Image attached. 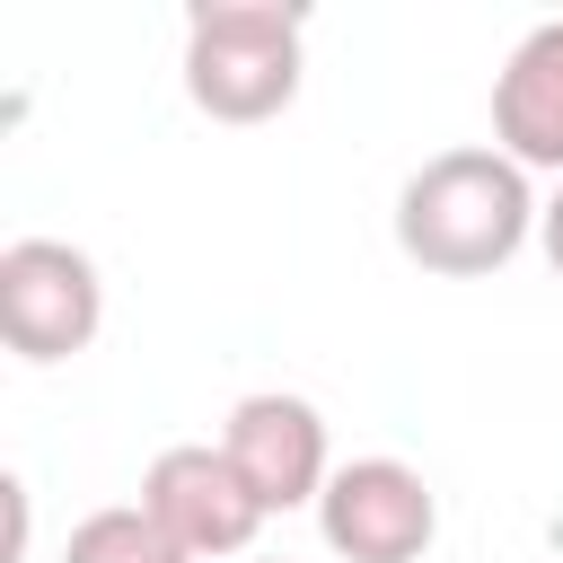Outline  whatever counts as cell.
Segmentation results:
<instances>
[{
    "instance_id": "1",
    "label": "cell",
    "mask_w": 563,
    "mask_h": 563,
    "mask_svg": "<svg viewBox=\"0 0 563 563\" xmlns=\"http://www.w3.org/2000/svg\"><path fill=\"white\" fill-rule=\"evenodd\" d=\"M537 194H528V167L501 158L493 141H466V150H440L405 176L396 194V246L422 264V273H449V282H484L501 273L528 238H537Z\"/></svg>"
},
{
    "instance_id": "2",
    "label": "cell",
    "mask_w": 563,
    "mask_h": 563,
    "mask_svg": "<svg viewBox=\"0 0 563 563\" xmlns=\"http://www.w3.org/2000/svg\"><path fill=\"white\" fill-rule=\"evenodd\" d=\"M308 18L282 0H202L185 18V97L211 123H264L299 97Z\"/></svg>"
},
{
    "instance_id": "3",
    "label": "cell",
    "mask_w": 563,
    "mask_h": 563,
    "mask_svg": "<svg viewBox=\"0 0 563 563\" xmlns=\"http://www.w3.org/2000/svg\"><path fill=\"white\" fill-rule=\"evenodd\" d=\"M106 325V282L70 238H9L0 246V343L18 361H70Z\"/></svg>"
},
{
    "instance_id": "4",
    "label": "cell",
    "mask_w": 563,
    "mask_h": 563,
    "mask_svg": "<svg viewBox=\"0 0 563 563\" xmlns=\"http://www.w3.org/2000/svg\"><path fill=\"white\" fill-rule=\"evenodd\" d=\"M317 528L343 563H422L440 537V493L405 457H352L325 475Z\"/></svg>"
},
{
    "instance_id": "5",
    "label": "cell",
    "mask_w": 563,
    "mask_h": 563,
    "mask_svg": "<svg viewBox=\"0 0 563 563\" xmlns=\"http://www.w3.org/2000/svg\"><path fill=\"white\" fill-rule=\"evenodd\" d=\"M141 510H150L194 563H211V554H246L255 528L273 519V510L246 493V475L229 466V449H211V440H176V449H158L150 475H141Z\"/></svg>"
},
{
    "instance_id": "6",
    "label": "cell",
    "mask_w": 563,
    "mask_h": 563,
    "mask_svg": "<svg viewBox=\"0 0 563 563\" xmlns=\"http://www.w3.org/2000/svg\"><path fill=\"white\" fill-rule=\"evenodd\" d=\"M220 449H229V466L246 475V493L264 501V510H299V501H317L325 493V413L308 405V396H290V387H255V396H238L229 405V422H220Z\"/></svg>"
},
{
    "instance_id": "7",
    "label": "cell",
    "mask_w": 563,
    "mask_h": 563,
    "mask_svg": "<svg viewBox=\"0 0 563 563\" xmlns=\"http://www.w3.org/2000/svg\"><path fill=\"white\" fill-rule=\"evenodd\" d=\"M493 150L528 176H563V18L528 26L493 79Z\"/></svg>"
},
{
    "instance_id": "8",
    "label": "cell",
    "mask_w": 563,
    "mask_h": 563,
    "mask_svg": "<svg viewBox=\"0 0 563 563\" xmlns=\"http://www.w3.org/2000/svg\"><path fill=\"white\" fill-rule=\"evenodd\" d=\"M62 563H194L141 501H114V510H88L62 545Z\"/></svg>"
},
{
    "instance_id": "9",
    "label": "cell",
    "mask_w": 563,
    "mask_h": 563,
    "mask_svg": "<svg viewBox=\"0 0 563 563\" xmlns=\"http://www.w3.org/2000/svg\"><path fill=\"white\" fill-rule=\"evenodd\" d=\"M537 246H545V264H554V282H563V185H554V202L537 211Z\"/></svg>"
}]
</instances>
